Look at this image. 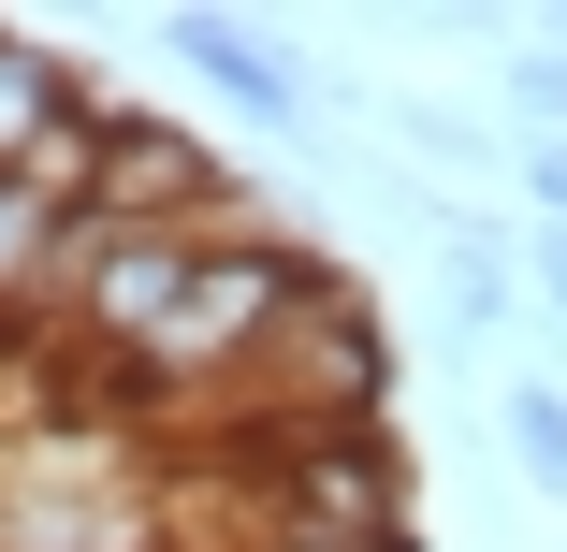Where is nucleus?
Returning <instances> with one entry per match:
<instances>
[{
    "label": "nucleus",
    "mask_w": 567,
    "mask_h": 552,
    "mask_svg": "<svg viewBox=\"0 0 567 552\" xmlns=\"http://www.w3.org/2000/svg\"><path fill=\"white\" fill-rule=\"evenodd\" d=\"M248 466V509H262V552H422V466L393 421H334V436H262Z\"/></svg>",
    "instance_id": "obj_1"
},
{
    "label": "nucleus",
    "mask_w": 567,
    "mask_h": 552,
    "mask_svg": "<svg viewBox=\"0 0 567 552\" xmlns=\"http://www.w3.org/2000/svg\"><path fill=\"white\" fill-rule=\"evenodd\" d=\"M334 421H393V320H379V291L350 262H334L262 335V364L234 378V451H262V436H334Z\"/></svg>",
    "instance_id": "obj_2"
},
{
    "label": "nucleus",
    "mask_w": 567,
    "mask_h": 552,
    "mask_svg": "<svg viewBox=\"0 0 567 552\" xmlns=\"http://www.w3.org/2000/svg\"><path fill=\"white\" fill-rule=\"evenodd\" d=\"M320 277H334V262H320L306 233H277V218L204 233V277H189V305L161 320V350L132 364V393H218V407H234V378L262 364V335H277Z\"/></svg>",
    "instance_id": "obj_3"
},
{
    "label": "nucleus",
    "mask_w": 567,
    "mask_h": 552,
    "mask_svg": "<svg viewBox=\"0 0 567 552\" xmlns=\"http://www.w3.org/2000/svg\"><path fill=\"white\" fill-rule=\"evenodd\" d=\"M161 44H175L218 102H248L277 146H306V132H320V87H306V59H291L277 30H248V15H161Z\"/></svg>",
    "instance_id": "obj_4"
},
{
    "label": "nucleus",
    "mask_w": 567,
    "mask_h": 552,
    "mask_svg": "<svg viewBox=\"0 0 567 552\" xmlns=\"http://www.w3.org/2000/svg\"><path fill=\"white\" fill-rule=\"evenodd\" d=\"M422 248H436V291H451V335L495 350L509 320H524V248H509V233H481L466 204H436V233H422Z\"/></svg>",
    "instance_id": "obj_5"
},
{
    "label": "nucleus",
    "mask_w": 567,
    "mask_h": 552,
    "mask_svg": "<svg viewBox=\"0 0 567 552\" xmlns=\"http://www.w3.org/2000/svg\"><path fill=\"white\" fill-rule=\"evenodd\" d=\"M87 102H102V87H87V73H73L59 44H30V30H0V175H16L30 146H59V132L87 117Z\"/></svg>",
    "instance_id": "obj_6"
},
{
    "label": "nucleus",
    "mask_w": 567,
    "mask_h": 552,
    "mask_svg": "<svg viewBox=\"0 0 567 552\" xmlns=\"http://www.w3.org/2000/svg\"><path fill=\"white\" fill-rule=\"evenodd\" d=\"M59 248H73V204L30 189V175H0V320H30L59 291Z\"/></svg>",
    "instance_id": "obj_7"
},
{
    "label": "nucleus",
    "mask_w": 567,
    "mask_h": 552,
    "mask_svg": "<svg viewBox=\"0 0 567 552\" xmlns=\"http://www.w3.org/2000/svg\"><path fill=\"white\" fill-rule=\"evenodd\" d=\"M495 436H509V466H524L538 494H567V378H509Z\"/></svg>",
    "instance_id": "obj_8"
},
{
    "label": "nucleus",
    "mask_w": 567,
    "mask_h": 552,
    "mask_svg": "<svg viewBox=\"0 0 567 552\" xmlns=\"http://www.w3.org/2000/svg\"><path fill=\"white\" fill-rule=\"evenodd\" d=\"M495 117H509L524 146H567V44H538V59H495Z\"/></svg>",
    "instance_id": "obj_9"
},
{
    "label": "nucleus",
    "mask_w": 567,
    "mask_h": 552,
    "mask_svg": "<svg viewBox=\"0 0 567 552\" xmlns=\"http://www.w3.org/2000/svg\"><path fill=\"white\" fill-rule=\"evenodd\" d=\"M393 132H408L422 160H451V175H509V146H495V117H451V102H393Z\"/></svg>",
    "instance_id": "obj_10"
},
{
    "label": "nucleus",
    "mask_w": 567,
    "mask_h": 552,
    "mask_svg": "<svg viewBox=\"0 0 567 552\" xmlns=\"http://www.w3.org/2000/svg\"><path fill=\"white\" fill-rule=\"evenodd\" d=\"M524 277H538V305L567 320V218H538V233H524Z\"/></svg>",
    "instance_id": "obj_11"
},
{
    "label": "nucleus",
    "mask_w": 567,
    "mask_h": 552,
    "mask_svg": "<svg viewBox=\"0 0 567 552\" xmlns=\"http://www.w3.org/2000/svg\"><path fill=\"white\" fill-rule=\"evenodd\" d=\"M509 175H524V204H538V218H567V146H524Z\"/></svg>",
    "instance_id": "obj_12"
}]
</instances>
